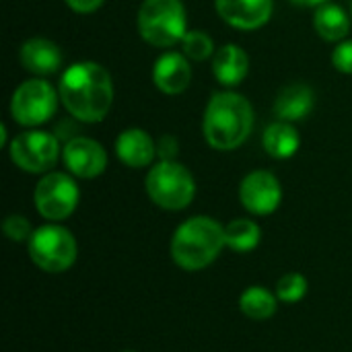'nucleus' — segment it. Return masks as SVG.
Masks as SVG:
<instances>
[{"label":"nucleus","mask_w":352,"mask_h":352,"mask_svg":"<svg viewBox=\"0 0 352 352\" xmlns=\"http://www.w3.org/2000/svg\"><path fill=\"white\" fill-rule=\"evenodd\" d=\"M60 103L82 124H99L107 118L116 89L109 70L93 60H80L66 66L58 82Z\"/></svg>","instance_id":"obj_1"},{"label":"nucleus","mask_w":352,"mask_h":352,"mask_svg":"<svg viewBox=\"0 0 352 352\" xmlns=\"http://www.w3.org/2000/svg\"><path fill=\"white\" fill-rule=\"evenodd\" d=\"M256 124L254 105L233 89L212 93L202 116V134L214 151H237L252 134Z\"/></svg>","instance_id":"obj_2"},{"label":"nucleus","mask_w":352,"mask_h":352,"mask_svg":"<svg viewBox=\"0 0 352 352\" xmlns=\"http://www.w3.org/2000/svg\"><path fill=\"white\" fill-rule=\"evenodd\" d=\"M225 248V227L202 214L184 221L171 237L173 262L190 272L210 266Z\"/></svg>","instance_id":"obj_3"},{"label":"nucleus","mask_w":352,"mask_h":352,"mask_svg":"<svg viewBox=\"0 0 352 352\" xmlns=\"http://www.w3.org/2000/svg\"><path fill=\"white\" fill-rule=\"evenodd\" d=\"M136 27L140 37L159 50H171L188 33V10L184 0H142Z\"/></svg>","instance_id":"obj_4"},{"label":"nucleus","mask_w":352,"mask_h":352,"mask_svg":"<svg viewBox=\"0 0 352 352\" xmlns=\"http://www.w3.org/2000/svg\"><path fill=\"white\" fill-rule=\"evenodd\" d=\"M144 190L159 208L184 210L196 196V182L179 161H157L144 177Z\"/></svg>","instance_id":"obj_5"},{"label":"nucleus","mask_w":352,"mask_h":352,"mask_svg":"<svg viewBox=\"0 0 352 352\" xmlns=\"http://www.w3.org/2000/svg\"><path fill=\"white\" fill-rule=\"evenodd\" d=\"M60 103L58 89L41 78L33 76L23 80L10 95L8 111L14 124L23 128H39L56 116Z\"/></svg>","instance_id":"obj_6"},{"label":"nucleus","mask_w":352,"mask_h":352,"mask_svg":"<svg viewBox=\"0 0 352 352\" xmlns=\"http://www.w3.org/2000/svg\"><path fill=\"white\" fill-rule=\"evenodd\" d=\"M27 250L31 262L50 274L66 272L74 264L78 254L74 235L66 227L56 223L37 227L27 241Z\"/></svg>","instance_id":"obj_7"},{"label":"nucleus","mask_w":352,"mask_h":352,"mask_svg":"<svg viewBox=\"0 0 352 352\" xmlns=\"http://www.w3.org/2000/svg\"><path fill=\"white\" fill-rule=\"evenodd\" d=\"M10 161L25 173H50L62 159V144L56 134L41 128H25L8 144Z\"/></svg>","instance_id":"obj_8"},{"label":"nucleus","mask_w":352,"mask_h":352,"mask_svg":"<svg viewBox=\"0 0 352 352\" xmlns=\"http://www.w3.org/2000/svg\"><path fill=\"white\" fill-rule=\"evenodd\" d=\"M80 200V190L76 177L62 171H50L41 175L33 190V202L37 212L52 223L68 219Z\"/></svg>","instance_id":"obj_9"},{"label":"nucleus","mask_w":352,"mask_h":352,"mask_svg":"<svg viewBox=\"0 0 352 352\" xmlns=\"http://www.w3.org/2000/svg\"><path fill=\"white\" fill-rule=\"evenodd\" d=\"M239 200L248 212L256 217H268L283 202V186L272 171L256 169L241 179Z\"/></svg>","instance_id":"obj_10"},{"label":"nucleus","mask_w":352,"mask_h":352,"mask_svg":"<svg viewBox=\"0 0 352 352\" xmlns=\"http://www.w3.org/2000/svg\"><path fill=\"white\" fill-rule=\"evenodd\" d=\"M62 163L76 179H95L107 169V153L91 136H72L62 144Z\"/></svg>","instance_id":"obj_11"},{"label":"nucleus","mask_w":352,"mask_h":352,"mask_svg":"<svg viewBox=\"0 0 352 352\" xmlns=\"http://www.w3.org/2000/svg\"><path fill=\"white\" fill-rule=\"evenodd\" d=\"M214 8L229 27L256 31L272 19L274 0H214Z\"/></svg>","instance_id":"obj_12"},{"label":"nucleus","mask_w":352,"mask_h":352,"mask_svg":"<svg viewBox=\"0 0 352 352\" xmlns=\"http://www.w3.org/2000/svg\"><path fill=\"white\" fill-rule=\"evenodd\" d=\"M153 82L155 87L169 97L182 95L192 82V64L184 52L165 50L153 64Z\"/></svg>","instance_id":"obj_13"},{"label":"nucleus","mask_w":352,"mask_h":352,"mask_svg":"<svg viewBox=\"0 0 352 352\" xmlns=\"http://www.w3.org/2000/svg\"><path fill=\"white\" fill-rule=\"evenodd\" d=\"M116 157L130 169H144L155 165L157 159V140L144 128H126L118 134L116 142Z\"/></svg>","instance_id":"obj_14"},{"label":"nucleus","mask_w":352,"mask_h":352,"mask_svg":"<svg viewBox=\"0 0 352 352\" xmlns=\"http://www.w3.org/2000/svg\"><path fill=\"white\" fill-rule=\"evenodd\" d=\"M19 62L33 76L45 78L62 68L64 54L60 45L47 37H29L19 50Z\"/></svg>","instance_id":"obj_15"},{"label":"nucleus","mask_w":352,"mask_h":352,"mask_svg":"<svg viewBox=\"0 0 352 352\" xmlns=\"http://www.w3.org/2000/svg\"><path fill=\"white\" fill-rule=\"evenodd\" d=\"M250 74V56L239 43H225L212 56V76L225 89L239 87Z\"/></svg>","instance_id":"obj_16"},{"label":"nucleus","mask_w":352,"mask_h":352,"mask_svg":"<svg viewBox=\"0 0 352 352\" xmlns=\"http://www.w3.org/2000/svg\"><path fill=\"white\" fill-rule=\"evenodd\" d=\"M316 105V93L307 82H289L285 85L272 105L276 120L283 122H303Z\"/></svg>","instance_id":"obj_17"},{"label":"nucleus","mask_w":352,"mask_h":352,"mask_svg":"<svg viewBox=\"0 0 352 352\" xmlns=\"http://www.w3.org/2000/svg\"><path fill=\"white\" fill-rule=\"evenodd\" d=\"M262 146L272 159L285 161V159H291L297 155V151L301 146V134L297 132L295 124L276 120V122L268 124V128L264 130Z\"/></svg>","instance_id":"obj_18"},{"label":"nucleus","mask_w":352,"mask_h":352,"mask_svg":"<svg viewBox=\"0 0 352 352\" xmlns=\"http://www.w3.org/2000/svg\"><path fill=\"white\" fill-rule=\"evenodd\" d=\"M351 14L336 2H326L316 8L314 29L324 41L340 43L351 33Z\"/></svg>","instance_id":"obj_19"},{"label":"nucleus","mask_w":352,"mask_h":352,"mask_svg":"<svg viewBox=\"0 0 352 352\" xmlns=\"http://www.w3.org/2000/svg\"><path fill=\"white\" fill-rule=\"evenodd\" d=\"M276 307H278L276 293H270L264 287H250L239 297V309H241V314L245 318L254 320V322L270 320L276 314Z\"/></svg>","instance_id":"obj_20"},{"label":"nucleus","mask_w":352,"mask_h":352,"mask_svg":"<svg viewBox=\"0 0 352 352\" xmlns=\"http://www.w3.org/2000/svg\"><path fill=\"white\" fill-rule=\"evenodd\" d=\"M262 239V229L252 219H235L229 225H225V241L227 248L233 252H252L258 248Z\"/></svg>","instance_id":"obj_21"},{"label":"nucleus","mask_w":352,"mask_h":352,"mask_svg":"<svg viewBox=\"0 0 352 352\" xmlns=\"http://www.w3.org/2000/svg\"><path fill=\"white\" fill-rule=\"evenodd\" d=\"M182 52L192 62H204V60H208V58L214 56L217 47H214L212 37L206 31L192 29V31L186 33V37L182 41Z\"/></svg>","instance_id":"obj_22"},{"label":"nucleus","mask_w":352,"mask_h":352,"mask_svg":"<svg viewBox=\"0 0 352 352\" xmlns=\"http://www.w3.org/2000/svg\"><path fill=\"white\" fill-rule=\"evenodd\" d=\"M307 293V278L299 272H289L276 283V297L283 303H297Z\"/></svg>","instance_id":"obj_23"},{"label":"nucleus","mask_w":352,"mask_h":352,"mask_svg":"<svg viewBox=\"0 0 352 352\" xmlns=\"http://www.w3.org/2000/svg\"><path fill=\"white\" fill-rule=\"evenodd\" d=\"M2 231L10 241H29V237L33 235V227L29 223L27 217L23 214H8L2 223Z\"/></svg>","instance_id":"obj_24"},{"label":"nucleus","mask_w":352,"mask_h":352,"mask_svg":"<svg viewBox=\"0 0 352 352\" xmlns=\"http://www.w3.org/2000/svg\"><path fill=\"white\" fill-rule=\"evenodd\" d=\"M332 66L342 72V74H352V39H344L340 43H336V47L332 50Z\"/></svg>","instance_id":"obj_25"},{"label":"nucleus","mask_w":352,"mask_h":352,"mask_svg":"<svg viewBox=\"0 0 352 352\" xmlns=\"http://www.w3.org/2000/svg\"><path fill=\"white\" fill-rule=\"evenodd\" d=\"M177 148H179L177 138L171 136V134H163L157 140V157H159V161H175Z\"/></svg>","instance_id":"obj_26"},{"label":"nucleus","mask_w":352,"mask_h":352,"mask_svg":"<svg viewBox=\"0 0 352 352\" xmlns=\"http://www.w3.org/2000/svg\"><path fill=\"white\" fill-rule=\"evenodd\" d=\"M66 6L72 10V12H78V14H91L95 10H99L103 6L105 0H64Z\"/></svg>","instance_id":"obj_27"},{"label":"nucleus","mask_w":352,"mask_h":352,"mask_svg":"<svg viewBox=\"0 0 352 352\" xmlns=\"http://www.w3.org/2000/svg\"><path fill=\"white\" fill-rule=\"evenodd\" d=\"M291 2L297 4V6H305V8H318V6H322V4H326L330 0H291Z\"/></svg>","instance_id":"obj_28"},{"label":"nucleus","mask_w":352,"mask_h":352,"mask_svg":"<svg viewBox=\"0 0 352 352\" xmlns=\"http://www.w3.org/2000/svg\"><path fill=\"white\" fill-rule=\"evenodd\" d=\"M6 134H8V130H6V126L4 124H0V146H6L8 148V140H6Z\"/></svg>","instance_id":"obj_29"},{"label":"nucleus","mask_w":352,"mask_h":352,"mask_svg":"<svg viewBox=\"0 0 352 352\" xmlns=\"http://www.w3.org/2000/svg\"><path fill=\"white\" fill-rule=\"evenodd\" d=\"M351 16H352V4H351Z\"/></svg>","instance_id":"obj_30"},{"label":"nucleus","mask_w":352,"mask_h":352,"mask_svg":"<svg viewBox=\"0 0 352 352\" xmlns=\"http://www.w3.org/2000/svg\"><path fill=\"white\" fill-rule=\"evenodd\" d=\"M124 352H134V351H124Z\"/></svg>","instance_id":"obj_31"}]
</instances>
